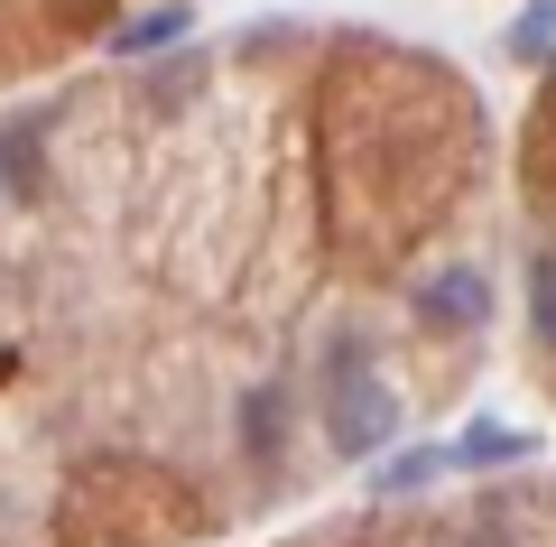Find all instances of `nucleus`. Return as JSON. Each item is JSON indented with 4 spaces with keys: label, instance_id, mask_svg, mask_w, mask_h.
Returning <instances> with one entry per match:
<instances>
[{
    "label": "nucleus",
    "instance_id": "1",
    "mask_svg": "<svg viewBox=\"0 0 556 547\" xmlns=\"http://www.w3.org/2000/svg\"><path fill=\"white\" fill-rule=\"evenodd\" d=\"M325 399H334V409H325V436H334L343 455H380L399 436V399L380 390L362 362H353V372H334V390H325Z\"/></svg>",
    "mask_w": 556,
    "mask_h": 547
},
{
    "label": "nucleus",
    "instance_id": "2",
    "mask_svg": "<svg viewBox=\"0 0 556 547\" xmlns=\"http://www.w3.org/2000/svg\"><path fill=\"white\" fill-rule=\"evenodd\" d=\"M417 307L437 315V325L473 334L482 315H492V278H482V270H437V278H427V288H417Z\"/></svg>",
    "mask_w": 556,
    "mask_h": 547
},
{
    "label": "nucleus",
    "instance_id": "3",
    "mask_svg": "<svg viewBox=\"0 0 556 547\" xmlns=\"http://www.w3.org/2000/svg\"><path fill=\"white\" fill-rule=\"evenodd\" d=\"M529 455H538V436L510 427V418H473V427L455 436V464H482V473L492 464H529Z\"/></svg>",
    "mask_w": 556,
    "mask_h": 547
},
{
    "label": "nucleus",
    "instance_id": "4",
    "mask_svg": "<svg viewBox=\"0 0 556 547\" xmlns=\"http://www.w3.org/2000/svg\"><path fill=\"white\" fill-rule=\"evenodd\" d=\"M445 464H455V446H399L390 464L371 473V492H417V483H437Z\"/></svg>",
    "mask_w": 556,
    "mask_h": 547
},
{
    "label": "nucleus",
    "instance_id": "5",
    "mask_svg": "<svg viewBox=\"0 0 556 547\" xmlns=\"http://www.w3.org/2000/svg\"><path fill=\"white\" fill-rule=\"evenodd\" d=\"M186 20H195V10H186V0H159V10H139L130 28H121V57H149V47H167V38H186Z\"/></svg>",
    "mask_w": 556,
    "mask_h": 547
},
{
    "label": "nucleus",
    "instance_id": "6",
    "mask_svg": "<svg viewBox=\"0 0 556 547\" xmlns=\"http://www.w3.org/2000/svg\"><path fill=\"white\" fill-rule=\"evenodd\" d=\"M510 57H519V65H547V57H556V0H529V10H519Z\"/></svg>",
    "mask_w": 556,
    "mask_h": 547
},
{
    "label": "nucleus",
    "instance_id": "7",
    "mask_svg": "<svg viewBox=\"0 0 556 547\" xmlns=\"http://www.w3.org/2000/svg\"><path fill=\"white\" fill-rule=\"evenodd\" d=\"M241 436H251V455H278V390L241 399Z\"/></svg>",
    "mask_w": 556,
    "mask_h": 547
},
{
    "label": "nucleus",
    "instance_id": "8",
    "mask_svg": "<svg viewBox=\"0 0 556 547\" xmlns=\"http://www.w3.org/2000/svg\"><path fill=\"white\" fill-rule=\"evenodd\" d=\"M529 307H538V325L556 334V251H538V260H529Z\"/></svg>",
    "mask_w": 556,
    "mask_h": 547
}]
</instances>
